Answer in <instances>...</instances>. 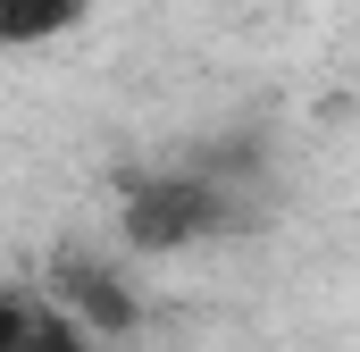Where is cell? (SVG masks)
Masks as SVG:
<instances>
[{"mask_svg":"<svg viewBox=\"0 0 360 352\" xmlns=\"http://www.w3.org/2000/svg\"><path fill=\"white\" fill-rule=\"evenodd\" d=\"M252 227V184L243 176H218L201 151L184 168H134L117 176V235L151 260L193 252V244H218V235H243Z\"/></svg>","mask_w":360,"mask_h":352,"instance_id":"1","label":"cell"},{"mask_svg":"<svg viewBox=\"0 0 360 352\" xmlns=\"http://www.w3.org/2000/svg\"><path fill=\"white\" fill-rule=\"evenodd\" d=\"M68 319H84L101 344H117V336H134V319H143V302H134V285H126V268L101 260V252H59L51 260V285H42Z\"/></svg>","mask_w":360,"mask_h":352,"instance_id":"2","label":"cell"},{"mask_svg":"<svg viewBox=\"0 0 360 352\" xmlns=\"http://www.w3.org/2000/svg\"><path fill=\"white\" fill-rule=\"evenodd\" d=\"M8 352H109V344L92 336L84 319H68L51 294H34V285H25V294L8 302Z\"/></svg>","mask_w":360,"mask_h":352,"instance_id":"3","label":"cell"},{"mask_svg":"<svg viewBox=\"0 0 360 352\" xmlns=\"http://www.w3.org/2000/svg\"><path fill=\"white\" fill-rule=\"evenodd\" d=\"M92 0H0V42L8 51H34V42H51V34H68V25H84Z\"/></svg>","mask_w":360,"mask_h":352,"instance_id":"4","label":"cell"}]
</instances>
